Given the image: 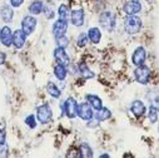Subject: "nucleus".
Wrapping results in <instances>:
<instances>
[{"label": "nucleus", "instance_id": "obj_1", "mask_svg": "<svg viewBox=\"0 0 159 158\" xmlns=\"http://www.w3.org/2000/svg\"><path fill=\"white\" fill-rule=\"evenodd\" d=\"M143 28V21L137 15H127L124 19V30L129 35L138 34Z\"/></svg>", "mask_w": 159, "mask_h": 158}, {"label": "nucleus", "instance_id": "obj_2", "mask_svg": "<svg viewBox=\"0 0 159 158\" xmlns=\"http://www.w3.org/2000/svg\"><path fill=\"white\" fill-rule=\"evenodd\" d=\"M36 119L40 124H48L53 119V110L49 103H43L36 108Z\"/></svg>", "mask_w": 159, "mask_h": 158}, {"label": "nucleus", "instance_id": "obj_3", "mask_svg": "<svg viewBox=\"0 0 159 158\" xmlns=\"http://www.w3.org/2000/svg\"><path fill=\"white\" fill-rule=\"evenodd\" d=\"M150 77H152V70H150L149 67H147L144 64L135 67V69H134V78H135V81L139 84L147 86L150 82Z\"/></svg>", "mask_w": 159, "mask_h": 158}, {"label": "nucleus", "instance_id": "obj_4", "mask_svg": "<svg viewBox=\"0 0 159 158\" xmlns=\"http://www.w3.org/2000/svg\"><path fill=\"white\" fill-rule=\"evenodd\" d=\"M99 24L100 26L107 30V31H113L115 25H116V18H115V14L111 13V12H103L99 16Z\"/></svg>", "mask_w": 159, "mask_h": 158}, {"label": "nucleus", "instance_id": "obj_5", "mask_svg": "<svg viewBox=\"0 0 159 158\" xmlns=\"http://www.w3.org/2000/svg\"><path fill=\"white\" fill-rule=\"evenodd\" d=\"M94 109L92 108V105L88 103V102H83L79 104L78 103V109H76V115L80 118L83 121H87L89 122L90 119L94 118Z\"/></svg>", "mask_w": 159, "mask_h": 158}, {"label": "nucleus", "instance_id": "obj_6", "mask_svg": "<svg viewBox=\"0 0 159 158\" xmlns=\"http://www.w3.org/2000/svg\"><path fill=\"white\" fill-rule=\"evenodd\" d=\"M36 25H38V20H36V18H35L34 15H31V14L24 16L23 20H21V30L24 31V34H25L26 36L31 35V34L35 31Z\"/></svg>", "mask_w": 159, "mask_h": 158}, {"label": "nucleus", "instance_id": "obj_7", "mask_svg": "<svg viewBox=\"0 0 159 158\" xmlns=\"http://www.w3.org/2000/svg\"><path fill=\"white\" fill-rule=\"evenodd\" d=\"M63 108H64V115H66L69 119H74L76 115V109H78V102L75 100V98L73 97H68L65 99V102L63 103Z\"/></svg>", "mask_w": 159, "mask_h": 158}, {"label": "nucleus", "instance_id": "obj_8", "mask_svg": "<svg viewBox=\"0 0 159 158\" xmlns=\"http://www.w3.org/2000/svg\"><path fill=\"white\" fill-rule=\"evenodd\" d=\"M69 20H65V19H58L57 21H54L53 26H52V33L54 35V38H58V36H61V35H65L66 31H68V28H69Z\"/></svg>", "mask_w": 159, "mask_h": 158}, {"label": "nucleus", "instance_id": "obj_9", "mask_svg": "<svg viewBox=\"0 0 159 158\" xmlns=\"http://www.w3.org/2000/svg\"><path fill=\"white\" fill-rule=\"evenodd\" d=\"M0 43L7 48H10L13 45V30L10 29V26L4 25L0 28Z\"/></svg>", "mask_w": 159, "mask_h": 158}, {"label": "nucleus", "instance_id": "obj_10", "mask_svg": "<svg viewBox=\"0 0 159 158\" xmlns=\"http://www.w3.org/2000/svg\"><path fill=\"white\" fill-rule=\"evenodd\" d=\"M123 12L127 15H137L142 12V4L139 0H127L123 5Z\"/></svg>", "mask_w": 159, "mask_h": 158}, {"label": "nucleus", "instance_id": "obj_11", "mask_svg": "<svg viewBox=\"0 0 159 158\" xmlns=\"http://www.w3.org/2000/svg\"><path fill=\"white\" fill-rule=\"evenodd\" d=\"M70 23L74 26H83L85 23V13L83 9H75L70 12Z\"/></svg>", "mask_w": 159, "mask_h": 158}, {"label": "nucleus", "instance_id": "obj_12", "mask_svg": "<svg viewBox=\"0 0 159 158\" xmlns=\"http://www.w3.org/2000/svg\"><path fill=\"white\" fill-rule=\"evenodd\" d=\"M54 59L57 63L59 64H63L65 67H69L70 65V57L68 55V53L65 52L64 48H60V47H57L54 49Z\"/></svg>", "mask_w": 159, "mask_h": 158}, {"label": "nucleus", "instance_id": "obj_13", "mask_svg": "<svg viewBox=\"0 0 159 158\" xmlns=\"http://www.w3.org/2000/svg\"><path fill=\"white\" fill-rule=\"evenodd\" d=\"M147 60V52L143 47H138L134 52H133V55H132V64L138 67V65H142L144 64Z\"/></svg>", "mask_w": 159, "mask_h": 158}, {"label": "nucleus", "instance_id": "obj_14", "mask_svg": "<svg viewBox=\"0 0 159 158\" xmlns=\"http://www.w3.org/2000/svg\"><path fill=\"white\" fill-rule=\"evenodd\" d=\"M26 42V35L24 34V31L21 29L14 30L13 31V47L15 49H23V47L25 45Z\"/></svg>", "mask_w": 159, "mask_h": 158}, {"label": "nucleus", "instance_id": "obj_15", "mask_svg": "<svg viewBox=\"0 0 159 158\" xmlns=\"http://www.w3.org/2000/svg\"><path fill=\"white\" fill-rule=\"evenodd\" d=\"M0 19H2L5 24L13 21V19H14V10H13L11 5L3 4L2 7H0Z\"/></svg>", "mask_w": 159, "mask_h": 158}, {"label": "nucleus", "instance_id": "obj_16", "mask_svg": "<svg viewBox=\"0 0 159 158\" xmlns=\"http://www.w3.org/2000/svg\"><path fill=\"white\" fill-rule=\"evenodd\" d=\"M130 110H132V113H133L137 118H140V117H143V115L145 114L147 108H145V104H144L142 100L137 99V100H133V102H132V104H130Z\"/></svg>", "mask_w": 159, "mask_h": 158}, {"label": "nucleus", "instance_id": "obj_17", "mask_svg": "<svg viewBox=\"0 0 159 158\" xmlns=\"http://www.w3.org/2000/svg\"><path fill=\"white\" fill-rule=\"evenodd\" d=\"M87 35H88V39H89V42H90L92 44H99L100 40H102V31H100V29L97 28V26L89 28Z\"/></svg>", "mask_w": 159, "mask_h": 158}, {"label": "nucleus", "instance_id": "obj_18", "mask_svg": "<svg viewBox=\"0 0 159 158\" xmlns=\"http://www.w3.org/2000/svg\"><path fill=\"white\" fill-rule=\"evenodd\" d=\"M68 73H69L68 67H65L63 64H59V63H57L54 65V75H55V78L58 79V81L64 82L66 79V77H68Z\"/></svg>", "mask_w": 159, "mask_h": 158}, {"label": "nucleus", "instance_id": "obj_19", "mask_svg": "<svg viewBox=\"0 0 159 158\" xmlns=\"http://www.w3.org/2000/svg\"><path fill=\"white\" fill-rule=\"evenodd\" d=\"M94 118L97 119V122H105L108 119H110L111 118V112L109 108H105V107H102L99 110H97L94 113Z\"/></svg>", "mask_w": 159, "mask_h": 158}, {"label": "nucleus", "instance_id": "obj_20", "mask_svg": "<svg viewBox=\"0 0 159 158\" xmlns=\"http://www.w3.org/2000/svg\"><path fill=\"white\" fill-rule=\"evenodd\" d=\"M29 13L31 15H39V14H43L44 10V3L42 0H34V2L30 3L29 5Z\"/></svg>", "mask_w": 159, "mask_h": 158}, {"label": "nucleus", "instance_id": "obj_21", "mask_svg": "<svg viewBox=\"0 0 159 158\" xmlns=\"http://www.w3.org/2000/svg\"><path fill=\"white\" fill-rule=\"evenodd\" d=\"M85 99L87 102L92 105V108L94 110H99L102 107H103V100L99 95H95V94H87L85 95Z\"/></svg>", "mask_w": 159, "mask_h": 158}, {"label": "nucleus", "instance_id": "obj_22", "mask_svg": "<svg viewBox=\"0 0 159 158\" xmlns=\"http://www.w3.org/2000/svg\"><path fill=\"white\" fill-rule=\"evenodd\" d=\"M76 72L79 73L80 78H83V79H90V78H94V75H95V74L89 69V67H88L85 63H79Z\"/></svg>", "mask_w": 159, "mask_h": 158}, {"label": "nucleus", "instance_id": "obj_23", "mask_svg": "<svg viewBox=\"0 0 159 158\" xmlns=\"http://www.w3.org/2000/svg\"><path fill=\"white\" fill-rule=\"evenodd\" d=\"M47 92H48V94L50 97H53L55 99L60 98V95H61V89H59V87L53 82H49L47 84Z\"/></svg>", "mask_w": 159, "mask_h": 158}, {"label": "nucleus", "instance_id": "obj_24", "mask_svg": "<svg viewBox=\"0 0 159 158\" xmlns=\"http://www.w3.org/2000/svg\"><path fill=\"white\" fill-rule=\"evenodd\" d=\"M79 156L84 158H90L93 157V149L88 143H82L79 146Z\"/></svg>", "mask_w": 159, "mask_h": 158}, {"label": "nucleus", "instance_id": "obj_25", "mask_svg": "<svg viewBox=\"0 0 159 158\" xmlns=\"http://www.w3.org/2000/svg\"><path fill=\"white\" fill-rule=\"evenodd\" d=\"M158 117H159L158 108L152 104V105L148 108V119H149V122H150L152 124L157 123V122H158Z\"/></svg>", "mask_w": 159, "mask_h": 158}, {"label": "nucleus", "instance_id": "obj_26", "mask_svg": "<svg viewBox=\"0 0 159 158\" xmlns=\"http://www.w3.org/2000/svg\"><path fill=\"white\" fill-rule=\"evenodd\" d=\"M58 15L60 19H65V20H69L70 19V9L68 5L65 4H61L59 8H58Z\"/></svg>", "mask_w": 159, "mask_h": 158}, {"label": "nucleus", "instance_id": "obj_27", "mask_svg": "<svg viewBox=\"0 0 159 158\" xmlns=\"http://www.w3.org/2000/svg\"><path fill=\"white\" fill-rule=\"evenodd\" d=\"M55 43H57V47H60V48H68L69 44H70V40H69V38L65 35H61V36H58L55 38Z\"/></svg>", "mask_w": 159, "mask_h": 158}, {"label": "nucleus", "instance_id": "obj_28", "mask_svg": "<svg viewBox=\"0 0 159 158\" xmlns=\"http://www.w3.org/2000/svg\"><path fill=\"white\" fill-rule=\"evenodd\" d=\"M89 43V39H88V35L85 33H80L76 38V45L79 48H84L87 47V44Z\"/></svg>", "mask_w": 159, "mask_h": 158}, {"label": "nucleus", "instance_id": "obj_29", "mask_svg": "<svg viewBox=\"0 0 159 158\" xmlns=\"http://www.w3.org/2000/svg\"><path fill=\"white\" fill-rule=\"evenodd\" d=\"M25 124H26L30 129L36 128V126H38V119H36V117H35L34 114H29V115L25 118Z\"/></svg>", "mask_w": 159, "mask_h": 158}, {"label": "nucleus", "instance_id": "obj_30", "mask_svg": "<svg viewBox=\"0 0 159 158\" xmlns=\"http://www.w3.org/2000/svg\"><path fill=\"white\" fill-rule=\"evenodd\" d=\"M43 14L45 15V18L47 19H54V16H55V12L53 10V8L50 7H45L44 5V10H43Z\"/></svg>", "mask_w": 159, "mask_h": 158}, {"label": "nucleus", "instance_id": "obj_31", "mask_svg": "<svg viewBox=\"0 0 159 158\" xmlns=\"http://www.w3.org/2000/svg\"><path fill=\"white\" fill-rule=\"evenodd\" d=\"M5 142H7V132L5 129H0V147L5 146Z\"/></svg>", "mask_w": 159, "mask_h": 158}, {"label": "nucleus", "instance_id": "obj_32", "mask_svg": "<svg viewBox=\"0 0 159 158\" xmlns=\"http://www.w3.org/2000/svg\"><path fill=\"white\" fill-rule=\"evenodd\" d=\"M9 3L13 8H20L24 4V0H9Z\"/></svg>", "mask_w": 159, "mask_h": 158}, {"label": "nucleus", "instance_id": "obj_33", "mask_svg": "<svg viewBox=\"0 0 159 158\" xmlns=\"http://www.w3.org/2000/svg\"><path fill=\"white\" fill-rule=\"evenodd\" d=\"M7 62V54L4 52H0V65H3Z\"/></svg>", "mask_w": 159, "mask_h": 158}, {"label": "nucleus", "instance_id": "obj_34", "mask_svg": "<svg viewBox=\"0 0 159 158\" xmlns=\"http://www.w3.org/2000/svg\"><path fill=\"white\" fill-rule=\"evenodd\" d=\"M99 157H100V158H109L110 156H109V154H105V153H104V154H100Z\"/></svg>", "mask_w": 159, "mask_h": 158}, {"label": "nucleus", "instance_id": "obj_35", "mask_svg": "<svg viewBox=\"0 0 159 158\" xmlns=\"http://www.w3.org/2000/svg\"><path fill=\"white\" fill-rule=\"evenodd\" d=\"M153 2H154V0H147V3H149V4H150V3H153Z\"/></svg>", "mask_w": 159, "mask_h": 158}, {"label": "nucleus", "instance_id": "obj_36", "mask_svg": "<svg viewBox=\"0 0 159 158\" xmlns=\"http://www.w3.org/2000/svg\"><path fill=\"white\" fill-rule=\"evenodd\" d=\"M158 113H159V107H158Z\"/></svg>", "mask_w": 159, "mask_h": 158}, {"label": "nucleus", "instance_id": "obj_37", "mask_svg": "<svg viewBox=\"0 0 159 158\" xmlns=\"http://www.w3.org/2000/svg\"><path fill=\"white\" fill-rule=\"evenodd\" d=\"M158 131H159V127H158Z\"/></svg>", "mask_w": 159, "mask_h": 158}]
</instances>
